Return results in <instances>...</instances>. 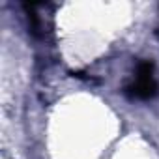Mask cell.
<instances>
[{
  "label": "cell",
  "mask_w": 159,
  "mask_h": 159,
  "mask_svg": "<svg viewBox=\"0 0 159 159\" xmlns=\"http://www.w3.org/2000/svg\"><path fill=\"white\" fill-rule=\"evenodd\" d=\"M129 94L137 99H150L157 94V83L153 79V66L150 62H140L137 67V77L127 88Z\"/></svg>",
  "instance_id": "6da1fadb"
}]
</instances>
